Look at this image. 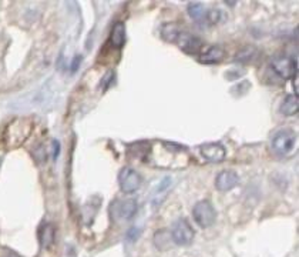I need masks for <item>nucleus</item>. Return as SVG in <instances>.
<instances>
[{
    "instance_id": "nucleus-4",
    "label": "nucleus",
    "mask_w": 299,
    "mask_h": 257,
    "mask_svg": "<svg viewBox=\"0 0 299 257\" xmlns=\"http://www.w3.org/2000/svg\"><path fill=\"white\" fill-rule=\"evenodd\" d=\"M171 240L177 246H188L194 240V230L185 219H178L172 224Z\"/></svg>"
},
{
    "instance_id": "nucleus-11",
    "label": "nucleus",
    "mask_w": 299,
    "mask_h": 257,
    "mask_svg": "<svg viewBox=\"0 0 299 257\" xmlns=\"http://www.w3.org/2000/svg\"><path fill=\"white\" fill-rule=\"evenodd\" d=\"M110 43L116 49H121L124 46V43H126V26H124L123 22L114 23V26L111 29V33H110Z\"/></svg>"
},
{
    "instance_id": "nucleus-8",
    "label": "nucleus",
    "mask_w": 299,
    "mask_h": 257,
    "mask_svg": "<svg viewBox=\"0 0 299 257\" xmlns=\"http://www.w3.org/2000/svg\"><path fill=\"white\" fill-rule=\"evenodd\" d=\"M199 152H201V156L204 157L207 162L211 163H218V162H222L225 159V149L222 145L219 143H207V145H202L199 147Z\"/></svg>"
},
{
    "instance_id": "nucleus-13",
    "label": "nucleus",
    "mask_w": 299,
    "mask_h": 257,
    "mask_svg": "<svg viewBox=\"0 0 299 257\" xmlns=\"http://www.w3.org/2000/svg\"><path fill=\"white\" fill-rule=\"evenodd\" d=\"M182 30L184 29L180 28L177 23H164L161 26V37L168 43H177Z\"/></svg>"
},
{
    "instance_id": "nucleus-21",
    "label": "nucleus",
    "mask_w": 299,
    "mask_h": 257,
    "mask_svg": "<svg viewBox=\"0 0 299 257\" xmlns=\"http://www.w3.org/2000/svg\"><path fill=\"white\" fill-rule=\"evenodd\" d=\"M6 257H19L18 254H16V253H12V251H8V253H6Z\"/></svg>"
},
{
    "instance_id": "nucleus-10",
    "label": "nucleus",
    "mask_w": 299,
    "mask_h": 257,
    "mask_svg": "<svg viewBox=\"0 0 299 257\" xmlns=\"http://www.w3.org/2000/svg\"><path fill=\"white\" fill-rule=\"evenodd\" d=\"M238 183H239V177L232 170H224L215 179V187H217L219 192L232 190L234 187L238 186Z\"/></svg>"
},
{
    "instance_id": "nucleus-20",
    "label": "nucleus",
    "mask_w": 299,
    "mask_h": 257,
    "mask_svg": "<svg viewBox=\"0 0 299 257\" xmlns=\"http://www.w3.org/2000/svg\"><path fill=\"white\" fill-rule=\"evenodd\" d=\"M52 145H53V157L59 156V152H60V145H59V142L57 140H53L52 142Z\"/></svg>"
},
{
    "instance_id": "nucleus-15",
    "label": "nucleus",
    "mask_w": 299,
    "mask_h": 257,
    "mask_svg": "<svg viewBox=\"0 0 299 257\" xmlns=\"http://www.w3.org/2000/svg\"><path fill=\"white\" fill-rule=\"evenodd\" d=\"M298 109V94H289V96H286L281 103V106H279V111H281L282 114H285V116H293V114H296Z\"/></svg>"
},
{
    "instance_id": "nucleus-12",
    "label": "nucleus",
    "mask_w": 299,
    "mask_h": 257,
    "mask_svg": "<svg viewBox=\"0 0 299 257\" xmlns=\"http://www.w3.org/2000/svg\"><path fill=\"white\" fill-rule=\"evenodd\" d=\"M224 56H225V53L221 47L212 46L199 56V62L204 64H217L224 59Z\"/></svg>"
},
{
    "instance_id": "nucleus-6",
    "label": "nucleus",
    "mask_w": 299,
    "mask_h": 257,
    "mask_svg": "<svg viewBox=\"0 0 299 257\" xmlns=\"http://www.w3.org/2000/svg\"><path fill=\"white\" fill-rule=\"evenodd\" d=\"M272 70L282 79H290L296 74V62L289 56H278L272 60Z\"/></svg>"
},
{
    "instance_id": "nucleus-16",
    "label": "nucleus",
    "mask_w": 299,
    "mask_h": 257,
    "mask_svg": "<svg viewBox=\"0 0 299 257\" xmlns=\"http://www.w3.org/2000/svg\"><path fill=\"white\" fill-rule=\"evenodd\" d=\"M187 10H188V15H190V18L192 20H195L197 23H202V19H204V15H205V10L207 9L201 3L192 2V3L188 5Z\"/></svg>"
},
{
    "instance_id": "nucleus-1",
    "label": "nucleus",
    "mask_w": 299,
    "mask_h": 257,
    "mask_svg": "<svg viewBox=\"0 0 299 257\" xmlns=\"http://www.w3.org/2000/svg\"><path fill=\"white\" fill-rule=\"evenodd\" d=\"M33 124L29 119H16L8 124L3 132V143L5 146L13 149L23 145V142L30 136Z\"/></svg>"
},
{
    "instance_id": "nucleus-18",
    "label": "nucleus",
    "mask_w": 299,
    "mask_h": 257,
    "mask_svg": "<svg viewBox=\"0 0 299 257\" xmlns=\"http://www.w3.org/2000/svg\"><path fill=\"white\" fill-rule=\"evenodd\" d=\"M221 18H222V15H221L219 9H207L204 19H202V23L204 25H217Z\"/></svg>"
},
{
    "instance_id": "nucleus-17",
    "label": "nucleus",
    "mask_w": 299,
    "mask_h": 257,
    "mask_svg": "<svg viewBox=\"0 0 299 257\" xmlns=\"http://www.w3.org/2000/svg\"><path fill=\"white\" fill-rule=\"evenodd\" d=\"M154 243L157 248L165 250V248H168V244L171 243V234H168L167 231H158L154 236Z\"/></svg>"
},
{
    "instance_id": "nucleus-19",
    "label": "nucleus",
    "mask_w": 299,
    "mask_h": 257,
    "mask_svg": "<svg viewBox=\"0 0 299 257\" xmlns=\"http://www.w3.org/2000/svg\"><path fill=\"white\" fill-rule=\"evenodd\" d=\"M82 63V56H76L74 57V60H73V63H72V72H76L77 69H79V64Z\"/></svg>"
},
{
    "instance_id": "nucleus-7",
    "label": "nucleus",
    "mask_w": 299,
    "mask_h": 257,
    "mask_svg": "<svg viewBox=\"0 0 299 257\" xmlns=\"http://www.w3.org/2000/svg\"><path fill=\"white\" fill-rule=\"evenodd\" d=\"M177 45L188 55H199L201 49L204 46V42L199 37L191 35L190 32L182 30V33L177 40Z\"/></svg>"
},
{
    "instance_id": "nucleus-3",
    "label": "nucleus",
    "mask_w": 299,
    "mask_h": 257,
    "mask_svg": "<svg viewBox=\"0 0 299 257\" xmlns=\"http://www.w3.org/2000/svg\"><path fill=\"white\" fill-rule=\"evenodd\" d=\"M192 216H194V220L199 227L207 229V227L214 224V221L217 219V211L208 200H201L194 206Z\"/></svg>"
},
{
    "instance_id": "nucleus-9",
    "label": "nucleus",
    "mask_w": 299,
    "mask_h": 257,
    "mask_svg": "<svg viewBox=\"0 0 299 257\" xmlns=\"http://www.w3.org/2000/svg\"><path fill=\"white\" fill-rule=\"evenodd\" d=\"M113 209H114V216H117L123 220H130L136 216L137 213V202L133 199L127 200H118L113 203Z\"/></svg>"
},
{
    "instance_id": "nucleus-2",
    "label": "nucleus",
    "mask_w": 299,
    "mask_h": 257,
    "mask_svg": "<svg viewBox=\"0 0 299 257\" xmlns=\"http://www.w3.org/2000/svg\"><path fill=\"white\" fill-rule=\"evenodd\" d=\"M295 142H296L295 132H292L289 128H281L272 138V150L278 156H288L295 147Z\"/></svg>"
},
{
    "instance_id": "nucleus-14",
    "label": "nucleus",
    "mask_w": 299,
    "mask_h": 257,
    "mask_svg": "<svg viewBox=\"0 0 299 257\" xmlns=\"http://www.w3.org/2000/svg\"><path fill=\"white\" fill-rule=\"evenodd\" d=\"M56 239V230L52 224H45L39 230V240L40 246L43 248H50L53 246Z\"/></svg>"
},
{
    "instance_id": "nucleus-5",
    "label": "nucleus",
    "mask_w": 299,
    "mask_h": 257,
    "mask_svg": "<svg viewBox=\"0 0 299 257\" xmlns=\"http://www.w3.org/2000/svg\"><path fill=\"white\" fill-rule=\"evenodd\" d=\"M141 183H143L141 175L131 167H124L118 173V184L124 193H134L140 189Z\"/></svg>"
}]
</instances>
